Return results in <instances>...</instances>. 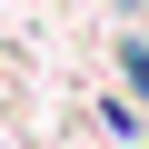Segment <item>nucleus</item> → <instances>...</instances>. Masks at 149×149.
<instances>
[{
  "instance_id": "nucleus-1",
  "label": "nucleus",
  "mask_w": 149,
  "mask_h": 149,
  "mask_svg": "<svg viewBox=\"0 0 149 149\" xmlns=\"http://www.w3.org/2000/svg\"><path fill=\"white\" fill-rule=\"evenodd\" d=\"M129 70H139V90H149V60H129Z\"/></svg>"
}]
</instances>
